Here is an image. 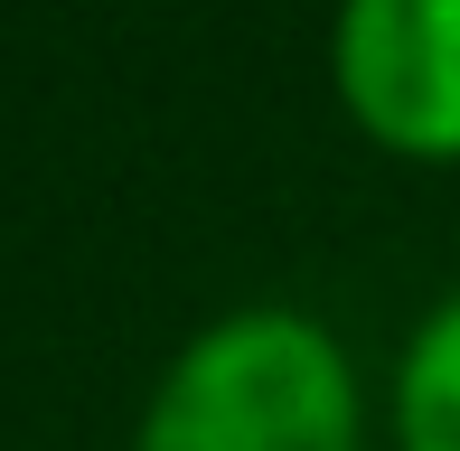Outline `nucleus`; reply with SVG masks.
I'll use <instances>...</instances> for the list:
<instances>
[{"label": "nucleus", "mask_w": 460, "mask_h": 451, "mask_svg": "<svg viewBox=\"0 0 460 451\" xmlns=\"http://www.w3.org/2000/svg\"><path fill=\"white\" fill-rule=\"evenodd\" d=\"M376 395L358 348L301 301H235L160 358L132 451H367Z\"/></svg>", "instance_id": "obj_1"}, {"label": "nucleus", "mask_w": 460, "mask_h": 451, "mask_svg": "<svg viewBox=\"0 0 460 451\" xmlns=\"http://www.w3.org/2000/svg\"><path fill=\"white\" fill-rule=\"evenodd\" d=\"M329 94L376 160L460 170V0H339Z\"/></svg>", "instance_id": "obj_2"}, {"label": "nucleus", "mask_w": 460, "mask_h": 451, "mask_svg": "<svg viewBox=\"0 0 460 451\" xmlns=\"http://www.w3.org/2000/svg\"><path fill=\"white\" fill-rule=\"evenodd\" d=\"M385 442L394 451H460V282L404 330L385 367Z\"/></svg>", "instance_id": "obj_3"}]
</instances>
